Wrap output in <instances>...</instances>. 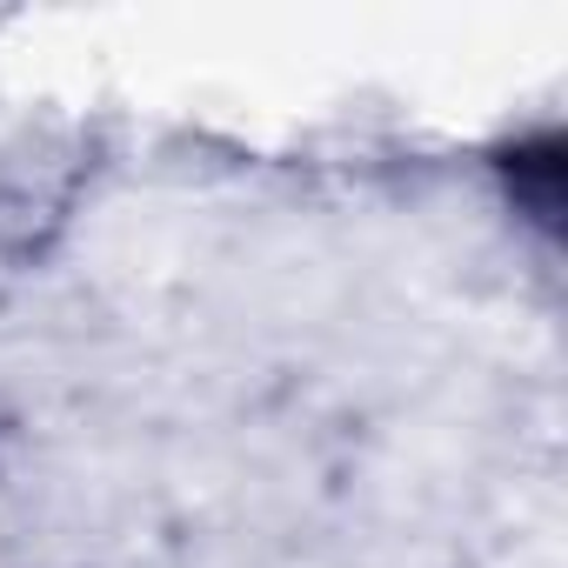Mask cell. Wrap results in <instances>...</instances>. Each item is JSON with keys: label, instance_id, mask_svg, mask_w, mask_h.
Returning a JSON list of instances; mask_svg holds the SVG:
<instances>
[{"label": "cell", "instance_id": "6da1fadb", "mask_svg": "<svg viewBox=\"0 0 568 568\" xmlns=\"http://www.w3.org/2000/svg\"><path fill=\"white\" fill-rule=\"evenodd\" d=\"M508 181L521 187L515 201H521L541 227H555V207H561V148H555V134H541L535 148H515V154H508Z\"/></svg>", "mask_w": 568, "mask_h": 568}]
</instances>
